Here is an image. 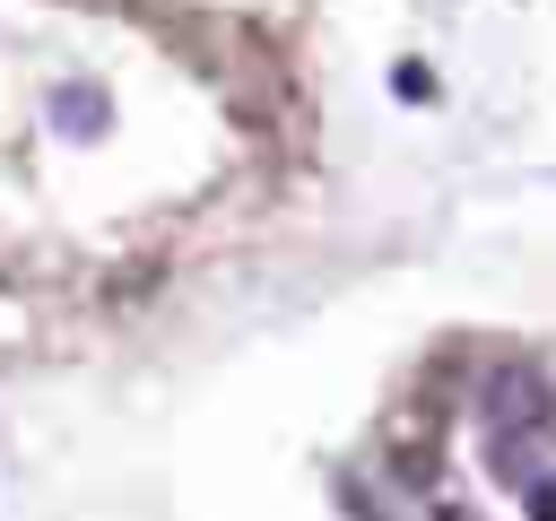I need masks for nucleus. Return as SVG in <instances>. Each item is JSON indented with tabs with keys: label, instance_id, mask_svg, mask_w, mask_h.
Here are the masks:
<instances>
[{
	"label": "nucleus",
	"instance_id": "nucleus-1",
	"mask_svg": "<svg viewBox=\"0 0 556 521\" xmlns=\"http://www.w3.org/2000/svg\"><path fill=\"white\" fill-rule=\"evenodd\" d=\"M486 452H495V478H504L513 495H539V486L556 478V443H547V425H513V434H495Z\"/></svg>",
	"mask_w": 556,
	"mask_h": 521
},
{
	"label": "nucleus",
	"instance_id": "nucleus-2",
	"mask_svg": "<svg viewBox=\"0 0 556 521\" xmlns=\"http://www.w3.org/2000/svg\"><path fill=\"white\" fill-rule=\"evenodd\" d=\"M486 417H495V434H513V425H556L547 382H539L530 365H504V373L486 382Z\"/></svg>",
	"mask_w": 556,
	"mask_h": 521
},
{
	"label": "nucleus",
	"instance_id": "nucleus-3",
	"mask_svg": "<svg viewBox=\"0 0 556 521\" xmlns=\"http://www.w3.org/2000/svg\"><path fill=\"white\" fill-rule=\"evenodd\" d=\"M52 122H61V130H78V139H96V130L113 122V104H104V87H96V78H78V87H61V96H52Z\"/></svg>",
	"mask_w": 556,
	"mask_h": 521
},
{
	"label": "nucleus",
	"instance_id": "nucleus-4",
	"mask_svg": "<svg viewBox=\"0 0 556 521\" xmlns=\"http://www.w3.org/2000/svg\"><path fill=\"white\" fill-rule=\"evenodd\" d=\"M530 521H556V486H539V495H530Z\"/></svg>",
	"mask_w": 556,
	"mask_h": 521
}]
</instances>
